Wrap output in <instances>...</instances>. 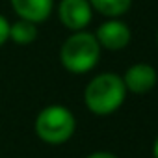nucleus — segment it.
<instances>
[{
	"instance_id": "2",
	"label": "nucleus",
	"mask_w": 158,
	"mask_h": 158,
	"mask_svg": "<svg viewBox=\"0 0 158 158\" xmlns=\"http://www.w3.org/2000/svg\"><path fill=\"white\" fill-rule=\"evenodd\" d=\"M101 58V45L95 34L86 30L73 32L60 48V61L65 71L73 74H84L91 71Z\"/></svg>"
},
{
	"instance_id": "4",
	"label": "nucleus",
	"mask_w": 158,
	"mask_h": 158,
	"mask_svg": "<svg viewBox=\"0 0 158 158\" xmlns=\"http://www.w3.org/2000/svg\"><path fill=\"white\" fill-rule=\"evenodd\" d=\"M58 19L67 30L80 32V30H86L88 24L91 23L93 8L88 0H60Z\"/></svg>"
},
{
	"instance_id": "5",
	"label": "nucleus",
	"mask_w": 158,
	"mask_h": 158,
	"mask_svg": "<svg viewBox=\"0 0 158 158\" xmlns=\"http://www.w3.org/2000/svg\"><path fill=\"white\" fill-rule=\"evenodd\" d=\"M95 37H97L101 48H106V50H123L130 43L132 32H130V28H128L127 23H123L119 17H115V19L104 21L97 28Z\"/></svg>"
},
{
	"instance_id": "8",
	"label": "nucleus",
	"mask_w": 158,
	"mask_h": 158,
	"mask_svg": "<svg viewBox=\"0 0 158 158\" xmlns=\"http://www.w3.org/2000/svg\"><path fill=\"white\" fill-rule=\"evenodd\" d=\"M10 39L23 47L32 45L37 39V24L24 19H17L15 23H10Z\"/></svg>"
},
{
	"instance_id": "9",
	"label": "nucleus",
	"mask_w": 158,
	"mask_h": 158,
	"mask_svg": "<svg viewBox=\"0 0 158 158\" xmlns=\"http://www.w3.org/2000/svg\"><path fill=\"white\" fill-rule=\"evenodd\" d=\"M88 2L91 4L93 11H99L108 19L125 15L132 6V0H88Z\"/></svg>"
},
{
	"instance_id": "7",
	"label": "nucleus",
	"mask_w": 158,
	"mask_h": 158,
	"mask_svg": "<svg viewBox=\"0 0 158 158\" xmlns=\"http://www.w3.org/2000/svg\"><path fill=\"white\" fill-rule=\"evenodd\" d=\"M10 2L19 19L35 24L45 23L54 10V0H10Z\"/></svg>"
},
{
	"instance_id": "10",
	"label": "nucleus",
	"mask_w": 158,
	"mask_h": 158,
	"mask_svg": "<svg viewBox=\"0 0 158 158\" xmlns=\"http://www.w3.org/2000/svg\"><path fill=\"white\" fill-rule=\"evenodd\" d=\"M10 39V21L0 13V47H4Z\"/></svg>"
},
{
	"instance_id": "13",
	"label": "nucleus",
	"mask_w": 158,
	"mask_h": 158,
	"mask_svg": "<svg viewBox=\"0 0 158 158\" xmlns=\"http://www.w3.org/2000/svg\"><path fill=\"white\" fill-rule=\"evenodd\" d=\"M156 45H158V34H156Z\"/></svg>"
},
{
	"instance_id": "12",
	"label": "nucleus",
	"mask_w": 158,
	"mask_h": 158,
	"mask_svg": "<svg viewBox=\"0 0 158 158\" xmlns=\"http://www.w3.org/2000/svg\"><path fill=\"white\" fill-rule=\"evenodd\" d=\"M152 156L158 158V138L154 139V145H152Z\"/></svg>"
},
{
	"instance_id": "6",
	"label": "nucleus",
	"mask_w": 158,
	"mask_h": 158,
	"mask_svg": "<svg viewBox=\"0 0 158 158\" xmlns=\"http://www.w3.org/2000/svg\"><path fill=\"white\" fill-rule=\"evenodd\" d=\"M121 78H123L127 91H130L134 95H145L151 89H154V86L158 82V73L149 63H134L125 71V74Z\"/></svg>"
},
{
	"instance_id": "11",
	"label": "nucleus",
	"mask_w": 158,
	"mask_h": 158,
	"mask_svg": "<svg viewBox=\"0 0 158 158\" xmlns=\"http://www.w3.org/2000/svg\"><path fill=\"white\" fill-rule=\"evenodd\" d=\"M86 158H119V156H115V154H112V152L97 151V152H91V154H89V156H86Z\"/></svg>"
},
{
	"instance_id": "1",
	"label": "nucleus",
	"mask_w": 158,
	"mask_h": 158,
	"mask_svg": "<svg viewBox=\"0 0 158 158\" xmlns=\"http://www.w3.org/2000/svg\"><path fill=\"white\" fill-rule=\"evenodd\" d=\"M127 97L123 78L115 73L93 76L84 89V104L95 115H110L121 108Z\"/></svg>"
},
{
	"instance_id": "3",
	"label": "nucleus",
	"mask_w": 158,
	"mask_h": 158,
	"mask_svg": "<svg viewBox=\"0 0 158 158\" xmlns=\"http://www.w3.org/2000/svg\"><path fill=\"white\" fill-rule=\"evenodd\" d=\"M34 130L41 141L48 145H61L73 138L76 119L69 108L61 104H48L35 115Z\"/></svg>"
}]
</instances>
